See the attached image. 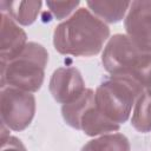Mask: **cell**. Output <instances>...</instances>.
<instances>
[{"label":"cell","instance_id":"5bb4252c","mask_svg":"<svg viewBox=\"0 0 151 151\" xmlns=\"http://www.w3.org/2000/svg\"><path fill=\"white\" fill-rule=\"evenodd\" d=\"M79 5V1H47L46 6L50 8L52 14L57 19L66 18L76 7Z\"/></svg>","mask_w":151,"mask_h":151},{"label":"cell","instance_id":"5b68a950","mask_svg":"<svg viewBox=\"0 0 151 151\" xmlns=\"http://www.w3.org/2000/svg\"><path fill=\"white\" fill-rule=\"evenodd\" d=\"M61 113L67 125L81 130L87 136L116 132L120 126L107 119L98 110L94 101V91L91 88H86L76 100L64 104Z\"/></svg>","mask_w":151,"mask_h":151},{"label":"cell","instance_id":"9a60e30c","mask_svg":"<svg viewBox=\"0 0 151 151\" xmlns=\"http://www.w3.org/2000/svg\"><path fill=\"white\" fill-rule=\"evenodd\" d=\"M1 151H26V149L20 139L9 136L7 140L1 144Z\"/></svg>","mask_w":151,"mask_h":151},{"label":"cell","instance_id":"6da1fadb","mask_svg":"<svg viewBox=\"0 0 151 151\" xmlns=\"http://www.w3.org/2000/svg\"><path fill=\"white\" fill-rule=\"evenodd\" d=\"M109 35L107 25L90 9L81 7L55 27L53 45L61 54L91 57L101 51Z\"/></svg>","mask_w":151,"mask_h":151},{"label":"cell","instance_id":"9c48e42d","mask_svg":"<svg viewBox=\"0 0 151 151\" xmlns=\"http://www.w3.org/2000/svg\"><path fill=\"white\" fill-rule=\"evenodd\" d=\"M0 53H1V63H8L17 58L25 46L26 42V33L22 28H20L17 22L5 13L0 15Z\"/></svg>","mask_w":151,"mask_h":151},{"label":"cell","instance_id":"7c38bea8","mask_svg":"<svg viewBox=\"0 0 151 151\" xmlns=\"http://www.w3.org/2000/svg\"><path fill=\"white\" fill-rule=\"evenodd\" d=\"M131 124L142 133L151 131V87L145 88L138 97L132 112Z\"/></svg>","mask_w":151,"mask_h":151},{"label":"cell","instance_id":"8992f818","mask_svg":"<svg viewBox=\"0 0 151 151\" xmlns=\"http://www.w3.org/2000/svg\"><path fill=\"white\" fill-rule=\"evenodd\" d=\"M35 112V99L31 92L6 86L1 88L0 113L1 123L14 131L25 130Z\"/></svg>","mask_w":151,"mask_h":151},{"label":"cell","instance_id":"30bf717a","mask_svg":"<svg viewBox=\"0 0 151 151\" xmlns=\"http://www.w3.org/2000/svg\"><path fill=\"white\" fill-rule=\"evenodd\" d=\"M1 13L11 17L15 22L31 25L38 17L41 1H0Z\"/></svg>","mask_w":151,"mask_h":151},{"label":"cell","instance_id":"52a82bcc","mask_svg":"<svg viewBox=\"0 0 151 151\" xmlns=\"http://www.w3.org/2000/svg\"><path fill=\"white\" fill-rule=\"evenodd\" d=\"M126 35L142 52L151 53V1H132L125 18Z\"/></svg>","mask_w":151,"mask_h":151},{"label":"cell","instance_id":"ba28073f","mask_svg":"<svg viewBox=\"0 0 151 151\" xmlns=\"http://www.w3.org/2000/svg\"><path fill=\"white\" fill-rule=\"evenodd\" d=\"M85 83L76 67H59L50 80V92L54 100L67 104L76 100L85 92Z\"/></svg>","mask_w":151,"mask_h":151},{"label":"cell","instance_id":"4fadbf2b","mask_svg":"<svg viewBox=\"0 0 151 151\" xmlns=\"http://www.w3.org/2000/svg\"><path fill=\"white\" fill-rule=\"evenodd\" d=\"M81 151H130V143L122 133H106L90 140Z\"/></svg>","mask_w":151,"mask_h":151},{"label":"cell","instance_id":"7a4b0ae2","mask_svg":"<svg viewBox=\"0 0 151 151\" xmlns=\"http://www.w3.org/2000/svg\"><path fill=\"white\" fill-rule=\"evenodd\" d=\"M101 63L114 77H125L144 90L151 87V53L137 48L126 34H114L107 41Z\"/></svg>","mask_w":151,"mask_h":151},{"label":"cell","instance_id":"3957f363","mask_svg":"<svg viewBox=\"0 0 151 151\" xmlns=\"http://www.w3.org/2000/svg\"><path fill=\"white\" fill-rule=\"evenodd\" d=\"M48 53L40 44L28 42L8 63H1V88L9 86L26 92L38 91L44 81Z\"/></svg>","mask_w":151,"mask_h":151},{"label":"cell","instance_id":"277c9868","mask_svg":"<svg viewBox=\"0 0 151 151\" xmlns=\"http://www.w3.org/2000/svg\"><path fill=\"white\" fill-rule=\"evenodd\" d=\"M144 88L125 77L111 76L104 80L94 92L98 110L116 124L125 123Z\"/></svg>","mask_w":151,"mask_h":151},{"label":"cell","instance_id":"8fae6325","mask_svg":"<svg viewBox=\"0 0 151 151\" xmlns=\"http://www.w3.org/2000/svg\"><path fill=\"white\" fill-rule=\"evenodd\" d=\"M87 7L104 22H118L127 13L130 1H87Z\"/></svg>","mask_w":151,"mask_h":151}]
</instances>
